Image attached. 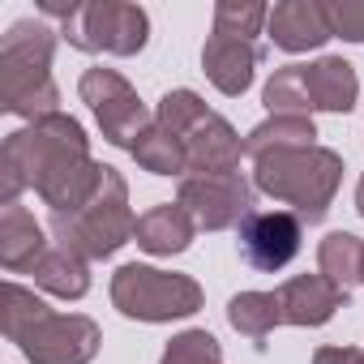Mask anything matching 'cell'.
<instances>
[{
	"mask_svg": "<svg viewBox=\"0 0 364 364\" xmlns=\"http://www.w3.org/2000/svg\"><path fill=\"white\" fill-rule=\"evenodd\" d=\"M77 159H90V137L82 120L56 112L43 120H31L14 129L0 146V206L18 202L22 189H43L52 176L73 167Z\"/></svg>",
	"mask_w": 364,
	"mask_h": 364,
	"instance_id": "obj_1",
	"label": "cell"
},
{
	"mask_svg": "<svg viewBox=\"0 0 364 364\" xmlns=\"http://www.w3.org/2000/svg\"><path fill=\"white\" fill-rule=\"evenodd\" d=\"M343 185V154L330 146L274 150L253 159V189L291 206L300 223H321Z\"/></svg>",
	"mask_w": 364,
	"mask_h": 364,
	"instance_id": "obj_2",
	"label": "cell"
},
{
	"mask_svg": "<svg viewBox=\"0 0 364 364\" xmlns=\"http://www.w3.org/2000/svg\"><path fill=\"white\" fill-rule=\"evenodd\" d=\"M56 31L48 22H14L0 39V107L31 120L56 116L60 90L52 82Z\"/></svg>",
	"mask_w": 364,
	"mask_h": 364,
	"instance_id": "obj_3",
	"label": "cell"
},
{
	"mask_svg": "<svg viewBox=\"0 0 364 364\" xmlns=\"http://www.w3.org/2000/svg\"><path fill=\"white\" fill-rule=\"evenodd\" d=\"M48 232L56 236V249L77 253L82 262H107L129 240H137V215L129 210V185L116 167H107L99 193L69 215H52Z\"/></svg>",
	"mask_w": 364,
	"mask_h": 364,
	"instance_id": "obj_4",
	"label": "cell"
},
{
	"mask_svg": "<svg viewBox=\"0 0 364 364\" xmlns=\"http://www.w3.org/2000/svg\"><path fill=\"white\" fill-rule=\"evenodd\" d=\"M202 283L176 270H159L146 262H129L112 274V304L129 321H176V317H193L202 309Z\"/></svg>",
	"mask_w": 364,
	"mask_h": 364,
	"instance_id": "obj_5",
	"label": "cell"
},
{
	"mask_svg": "<svg viewBox=\"0 0 364 364\" xmlns=\"http://www.w3.org/2000/svg\"><path fill=\"white\" fill-rule=\"evenodd\" d=\"M60 35L90 56H137L150 39V18L129 0H77V9L60 22Z\"/></svg>",
	"mask_w": 364,
	"mask_h": 364,
	"instance_id": "obj_6",
	"label": "cell"
},
{
	"mask_svg": "<svg viewBox=\"0 0 364 364\" xmlns=\"http://www.w3.org/2000/svg\"><path fill=\"white\" fill-rule=\"evenodd\" d=\"M77 95H82V103L95 112V120H99V133L112 141V146H120V150H133V141L154 124V116H150V107L141 103V95L116 73V69H86L82 73V82H77Z\"/></svg>",
	"mask_w": 364,
	"mask_h": 364,
	"instance_id": "obj_7",
	"label": "cell"
},
{
	"mask_svg": "<svg viewBox=\"0 0 364 364\" xmlns=\"http://www.w3.org/2000/svg\"><path fill=\"white\" fill-rule=\"evenodd\" d=\"M176 202L193 215V223L202 232H228L253 215V185L240 171H232V176H185Z\"/></svg>",
	"mask_w": 364,
	"mask_h": 364,
	"instance_id": "obj_8",
	"label": "cell"
},
{
	"mask_svg": "<svg viewBox=\"0 0 364 364\" xmlns=\"http://www.w3.org/2000/svg\"><path fill=\"white\" fill-rule=\"evenodd\" d=\"M103 330L82 313H52L22 338V355L31 364H90L99 355Z\"/></svg>",
	"mask_w": 364,
	"mask_h": 364,
	"instance_id": "obj_9",
	"label": "cell"
},
{
	"mask_svg": "<svg viewBox=\"0 0 364 364\" xmlns=\"http://www.w3.org/2000/svg\"><path fill=\"white\" fill-rule=\"evenodd\" d=\"M300 236H304V223H300L291 210H253V215L236 228L240 257H245L253 270H262V274L283 270V266L300 253Z\"/></svg>",
	"mask_w": 364,
	"mask_h": 364,
	"instance_id": "obj_10",
	"label": "cell"
},
{
	"mask_svg": "<svg viewBox=\"0 0 364 364\" xmlns=\"http://www.w3.org/2000/svg\"><path fill=\"white\" fill-rule=\"evenodd\" d=\"M180 141H185V154H189V176H232V171H240L245 141L232 129V120H223L219 112H206L198 124H189L180 133Z\"/></svg>",
	"mask_w": 364,
	"mask_h": 364,
	"instance_id": "obj_11",
	"label": "cell"
},
{
	"mask_svg": "<svg viewBox=\"0 0 364 364\" xmlns=\"http://www.w3.org/2000/svg\"><path fill=\"white\" fill-rule=\"evenodd\" d=\"M266 35L274 39V48L300 56V52H313L321 48L326 39H334L330 31V9L321 0H279L270 9V22H266Z\"/></svg>",
	"mask_w": 364,
	"mask_h": 364,
	"instance_id": "obj_12",
	"label": "cell"
},
{
	"mask_svg": "<svg viewBox=\"0 0 364 364\" xmlns=\"http://www.w3.org/2000/svg\"><path fill=\"white\" fill-rule=\"evenodd\" d=\"M257 60H262L257 43L232 39V35H215V31H210L206 48H202V73H206L210 86H215L219 95H228V99H236V95H245V90L253 86Z\"/></svg>",
	"mask_w": 364,
	"mask_h": 364,
	"instance_id": "obj_13",
	"label": "cell"
},
{
	"mask_svg": "<svg viewBox=\"0 0 364 364\" xmlns=\"http://www.w3.org/2000/svg\"><path fill=\"white\" fill-rule=\"evenodd\" d=\"M343 304H347V291L334 287L321 270L317 274H296L279 287V309H283L287 326H326Z\"/></svg>",
	"mask_w": 364,
	"mask_h": 364,
	"instance_id": "obj_14",
	"label": "cell"
},
{
	"mask_svg": "<svg viewBox=\"0 0 364 364\" xmlns=\"http://www.w3.org/2000/svg\"><path fill=\"white\" fill-rule=\"evenodd\" d=\"M43 257H48V240L35 215L22 202L0 206V266L9 274H31Z\"/></svg>",
	"mask_w": 364,
	"mask_h": 364,
	"instance_id": "obj_15",
	"label": "cell"
},
{
	"mask_svg": "<svg viewBox=\"0 0 364 364\" xmlns=\"http://www.w3.org/2000/svg\"><path fill=\"white\" fill-rule=\"evenodd\" d=\"M193 236H198V223H193V215L180 202H159L146 215H137V245L150 257H176V253H185L193 245Z\"/></svg>",
	"mask_w": 364,
	"mask_h": 364,
	"instance_id": "obj_16",
	"label": "cell"
},
{
	"mask_svg": "<svg viewBox=\"0 0 364 364\" xmlns=\"http://www.w3.org/2000/svg\"><path fill=\"white\" fill-rule=\"evenodd\" d=\"M304 86H309V99H313V112L347 116L355 107V99H360L355 65L343 60V56H321V60L304 65Z\"/></svg>",
	"mask_w": 364,
	"mask_h": 364,
	"instance_id": "obj_17",
	"label": "cell"
},
{
	"mask_svg": "<svg viewBox=\"0 0 364 364\" xmlns=\"http://www.w3.org/2000/svg\"><path fill=\"white\" fill-rule=\"evenodd\" d=\"M300 146H317L313 116H266L257 129H249L245 159H262V154H274V150H300Z\"/></svg>",
	"mask_w": 364,
	"mask_h": 364,
	"instance_id": "obj_18",
	"label": "cell"
},
{
	"mask_svg": "<svg viewBox=\"0 0 364 364\" xmlns=\"http://www.w3.org/2000/svg\"><path fill=\"white\" fill-rule=\"evenodd\" d=\"M31 279L56 300H82L90 291V262H82L69 249H48V257L31 270Z\"/></svg>",
	"mask_w": 364,
	"mask_h": 364,
	"instance_id": "obj_19",
	"label": "cell"
},
{
	"mask_svg": "<svg viewBox=\"0 0 364 364\" xmlns=\"http://www.w3.org/2000/svg\"><path fill=\"white\" fill-rule=\"evenodd\" d=\"M317 270L351 296V287L364 283V240L351 232H330L317 245Z\"/></svg>",
	"mask_w": 364,
	"mask_h": 364,
	"instance_id": "obj_20",
	"label": "cell"
},
{
	"mask_svg": "<svg viewBox=\"0 0 364 364\" xmlns=\"http://www.w3.org/2000/svg\"><path fill=\"white\" fill-rule=\"evenodd\" d=\"M133 159H137V167L141 171H154V176H180L185 180L189 176V154H185V141H180L171 129H163L159 120L133 141V150H129Z\"/></svg>",
	"mask_w": 364,
	"mask_h": 364,
	"instance_id": "obj_21",
	"label": "cell"
},
{
	"mask_svg": "<svg viewBox=\"0 0 364 364\" xmlns=\"http://www.w3.org/2000/svg\"><path fill=\"white\" fill-rule=\"evenodd\" d=\"M48 317H52V309H48L31 287H22V283H5V287H0V330H5L9 343L22 347V338H26L39 321H48Z\"/></svg>",
	"mask_w": 364,
	"mask_h": 364,
	"instance_id": "obj_22",
	"label": "cell"
},
{
	"mask_svg": "<svg viewBox=\"0 0 364 364\" xmlns=\"http://www.w3.org/2000/svg\"><path fill=\"white\" fill-rule=\"evenodd\" d=\"M228 321L232 330L249 334V338H266L274 326H283V309H279V291H240L228 300Z\"/></svg>",
	"mask_w": 364,
	"mask_h": 364,
	"instance_id": "obj_23",
	"label": "cell"
},
{
	"mask_svg": "<svg viewBox=\"0 0 364 364\" xmlns=\"http://www.w3.org/2000/svg\"><path fill=\"white\" fill-rule=\"evenodd\" d=\"M262 103L270 107V116H313V99L304 86V65H283L270 73Z\"/></svg>",
	"mask_w": 364,
	"mask_h": 364,
	"instance_id": "obj_24",
	"label": "cell"
},
{
	"mask_svg": "<svg viewBox=\"0 0 364 364\" xmlns=\"http://www.w3.org/2000/svg\"><path fill=\"white\" fill-rule=\"evenodd\" d=\"M270 22V9L257 0H219L215 5V35H232V39H249L262 35V26Z\"/></svg>",
	"mask_w": 364,
	"mask_h": 364,
	"instance_id": "obj_25",
	"label": "cell"
},
{
	"mask_svg": "<svg viewBox=\"0 0 364 364\" xmlns=\"http://www.w3.org/2000/svg\"><path fill=\"white\" fill-rule=\"evenodd\" d=\"M159 364H223V347L210 330H180Z\"/></svg>",
	"mask_w": 364,
	"mask_h": 364,
	"instance_id": "obj_26",
	"label": "cell"
},
{
	"mask_svg": "<svg viewBox=\"0 0 364 364\" xmlns=\"http://www.w3.org/2000/svg\"><path fill=\"white\" fill-rule=\"evenodd\" d=\"M206 112H210V107H206V99H202L198 90H185V86H180V90H167V95L159 99V112H154V120L180 137V133H185L189 124H198Z\"/></svg>",
	"mask_w": 364,
	"mask_h": 364,
	"instance_id": "obj_27",
	"label": "cell"
},
{
	"mask_svg": "<svg viewBox=\"0 0 364 364\" xmlns=\"http://www.w3.org/2000/svg\"><path fill=\"white\" fill-rule=\"evenodd\" d=\"M326 9H330V31H334V39L364 43V0H338V5H326Z\"/></svg>",
	"mask_w": 364,
	"mask_h": 364,
	"instance_id": "obj_28",
	"label": "cell"
},
{
	"mask_svg": "<svg viewBox=\"0 0 364 364\" xmlns=\"http://www.w3.org/2000/svg\"><path fill=\"white\" fill-rule=\"evenodd\" d=\"M313 364H364V351H355V347H317Z\"/></svg>",
	"mask_w": 364,
	"mask_h": 364,
	"instance_id": "obj_29",
	"label": "cell"
},
{
	"mask_svg": "<svg viewBox=\"0 0 364 364\" xmlns=\"http://www.w3.org/2000/svg\"><path fill=\"white\" fill-rule=\"evenodd\" d=\"M355 210H360V219H364V176H360V185H355Z\"/></svg>",
	"mask_w": 364,
	"mask_h": 364,
	"instance_id": "obj_30",
	"label": "cell"
}]
</instances>
